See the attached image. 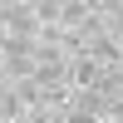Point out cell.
Listing matches in <instances>:
<instances>
[{
	"instance_id": "3957f363",
	"label": "cell",
	"mask_w": 123,
	"mask_h": 123,
	"mask_svg": "<svg viewBox=\"0 0 123 123\" xmlns=\"http://www.w3.org/2000/svg\"><path fill=\"white\" fill-rule=\"evenodd\" d=\"M0 89H5V69H0Z\"/></svg>"
},
{
	"instance_id": "7a4b0ae2",
	"label": "cell",
	"mask_w": 123,
	"mask_h": 123,
	"mask_svg": "<svg viewBox=\"0 0 123 123\" xmlns=\"http://www.w3.org/2000/svg\"><path fill=\"white\" fill-rule=\"evenodd\" d=\"M113 89H118V94H123V69H113Z\"/></svg>"
},
{
	"instance_id": "6da1fadb",
	"label": "cell",
	"mask_w": 123,
	"mask_h": 123,
	"mask_svg": "<svg viewBox=\"0 0 123 123\" xmlns=\"http://www.w3.org/2000/svg\"><path fill=\"white\" fill-rule=\"evenodd\" d=\"M0 123H25V104H20V94L15 89H0Z\"/></svg>"
}]
</instances>
